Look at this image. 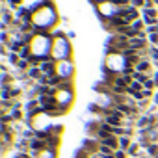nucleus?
I'll return each mask as SVG.
<instances>
[{"label":"nucleus","mask_w":158,"mask_h":158,"mask_svg":"<svg viewBox=\"0 0 158 158\" xmlns=\"http://www.w3.org/2000/svg\"><path fill=\"white\" fill-rule=\"evenodd\" d=\"M132 4H134V8H139V6H143L147 2H145V0H132Z\"/></svg>","instance_id":"obj_23"},{"label":"nucleus","mask_w":158,"mask_h":158,"mask_svg":"<svg viewBox=\"0 0 158 158\" xmlns=\"http://www.w3.org/2000/svg\"><path fill=\"white\" fill-rule=\"evenodd\" d=\"M141 93H143V97L147 99V97H151V95H152V89H143Z\"/></svg>","instance_id":"obj_25"},{"label":"nucleus","mask_w":158,"mask_h":158,"mask_svg":"<svg viewBox=\"0 0 158 158\" xmlns=\"http://www.w3.org/2000/svg\"><path fill=\"white\" fill-rule=\"evenodd\" d=\"M41 71L45 73V76H54V60H48V61H43L41 63Z\"/></svg>","instance_id":"obj_1"},{"label":"nucleus","mask_w":158,"mask_h":158,"mask_svg":"<svg viewBox=\"0 0 158 158\" xmlns=\"http://www.w3.org/2000/svg\"><path fill=\"white\" fill-rule=\"evenodd\" d=\"M11 117L13 119H21V110H13L11 112Z\"/></svg>","instance_id":"obj_24"},{"label":"nucleus","mask_w":158,"mask_h":158,"mask_svg":"<svg viewBox=\"0 0 158 158\" xmlns=\"http://www.w3.org/2000/svg\"><path fill=\"white\" fill-rule=\"evenodd\" d=\"M23 47H24L23 43H19V41H13V43L10 45V50H11L13 54H17V52H21V50H23Z\"/></svg>","instance_id":"obj_11"},{"label":"nucleus","mask_w":158,"mask_h":158,"mask_svg":"<svg viewBox=\"0 0 158 158\" xmlns=\"http://www.w3.org/2000/svg\"><path fill=\"white\" fill-rule=\"evenodd\" d=\"M130 145H132V143H130V139H128L127 136H123V138H119V147H121L123 151H125V149L128 151V147H130Z\"/></svg>","instance_id":"obj_12"},{"label":"nucleus","mask_w":158,"mask_h":158,"mask_svg":"<svg viewBox=\"0 0 158 158\" xmlns=\"http://www.w3.org/2000/svg\"><path fill=\"white\" fill-rule=\"evenodd\" d=\"M149 39H151V41H152V43H158V35H151V37H149Z\"/></svg>","instance_id":"obj_27"},{"label":"nucleus","mask_w":158,"mask_h":158,"mask_svg":"<svg viewBox=\"0 0 158 158\" xmlns=\"http://www.w3.org/2000/svg\"><path fill=\"white\" fill-rule=\"evenodd\" d=\"M149 71V61L147 60H141L138 65H136V73H147Z\"/></svg>","instance_id":"obj_8"},{"label":"nucleus","mask_w":158,"mask_h":158,"mask_svg":"<svg viewBox=\"0 0 158 158\" xmlns=\"http://www.w3.org/2000/svg\"><path fill=\"white\" fill-rule=\"evenodd\" d=\"M147 154H149V156H156V154H158V145H156V143H151V145L147 147Z\"/></svg>","instance_id":"obj_13"},{"label":"nucleus","mask_w":158,"mask_h":158,"mask_svg":"<svg viewBox=\"0 0 158 158\" xmlns=\"http://www.w3.org/2000/svg\"><path fill=\"white\" fill-rule=\"evenodd\" d=\"M134 78H136L139 84H145L149 80V74H145V73H134Z\"/></svg>","instance_id":"obj_9"},{"label":"nucleus","mask_w":158,"mask_h":158,"mask_svg":"<svg viewBox=\"0 0 158 158\" xmlns=\"http://www.w3.org/2000/svg\"><path fill=\"white\" fill-rule=\"evenodd\" d=\"M28 63H30V61H28V60H21V61H19V65H17V67H19V69H26V67H28Z\"/></svg>","instance_id":"obj_22"},{"label":"nucleus","mask_w":158,"mask_h":158,"mask_svg":"<svg viewBox=\"0 0 158 158\" xmlns=\"http://www.w3.org/2000/svg\"><path fill=\"white\" fill-rule=\"evenodd\" d=\"M132 28H134V30H138V32H141L143 23H141V21H134V23H132Z\"/></svg>","instance_id":"obj_19"},{"label":"nucleus","mask_w":158,"mask_h":158,"mask_svg":"<svg viewBox=\"0 0 158 158\" xmlns=\"http://www.w3.org/2000/svg\"><path fill=\"white\" fill-rule=\"evenodd\" d=\"M152 80H154V84H158V73H154V74H152Z\"/></svg>","instance_id":"obj_28"},{"label":"nucleus","mask_w":158,"mask_h":158,"mask_svg":"<svg viewBox=\"0 0 158 158\" xmlns=\"http://www.w3.org/2000/svg\"><path fill=\"white\" fill-rule=\"evenodd\" d=\"M21 4V0H10V6L11 8H15V6H19Z\"/></svg>","instance_id":"obj_26"},{"label":"nucleus","mask_w":158,"mask_h":158,"mask_svg":"<svg viewBox=\"0 0 158 158\" xmlns=\"http://www.w3.org/2000/svg\"><path fill=\"white\" fill-rule=\"evenodd\" d=\"M158 104V93H156V97H154V106Z\"/></svg>","instance_id":"obj_30"},{"label":"nucleus","mask_w":158,"mask_h":158,"mask_svg":"<svg viewBox=\"0 0 158 158\" xmlns=\"http://www.w3.org/2000/svg\"><path fill=\"white\" fill-rule=\"evenodd\" d=\"M141 86H143V84H139L138 80H134V82H132V84L128 86V93H130V95H136V93H141V91H143V89H141Z\"/></svg>","instance_id":"obj_4"},{"label":"nucleus","mask_w":158,"mask_h":158,"mask_svg":"<svg viewBox=\"0 0 158 158\" xmlns=\"http://www.w3.org/2000/svg\"><path fill=\"white\" fill-rule=\"evenodd\" d=\"M30 147H32L34 151H41V149H47V141H43V139H34V141L30 143Z\"/></svg>","instance_id":"obj_7"},{"label":"nucleus","mask_w":158,"mask_h":158,"mask_svg":"<svg viewBox=\"0 0 158 158\" xmlns=\"http://www.w3.org/2000/svg\"><path fill=\"white\" fill-rule=\"evenodd\" d=\"M143 23L149 24V26H156V24H158V21H156V19H151V17H143Z\"/></svg>","instance_id":"obj_17"},{"label":"nucleus","mask_w":158,"mask_h":158,"mask_svg":"<svg viewBox=\"0 0 158 158\" xmlns=\"http://www.w3.org/2000/svg\"><path fill=\"white\" fill-rule=\"evenodd\" d=\"M41 73H43V71H41V67H30L26 74H28L30 78H37V80H39V78H41Z\"/></svg>","instance_id":"obj_5"},{"label":"nucleus","mask_w":158,"mask_h":158,"mask_svg":"<svg viewBox=\"0 0 158 158\" xmlns=\"http://www.w3.org/2000/svg\"><path fill=\"white\" fill-rule=\"evenodd\" d=\"M101 158H115V154H108V156H101Z\"/></svg>","instance_id":"obj_29"},{"label":"nucleus","mask_w":158,"mask_h":158,"mask_svg":"<svg viewBox=\"0 0 158 158\" xmlns=\"http://www.w3.org/2000/svg\"><path fill=\"white\" fill-rule=\"evenodd\" d=\"M154 86H156V84H154V80H151V78H149V80L143 84V88H145V89H152Z\"/></svg>","instance_id":"obj_20"},{"label":"nucleus","mask_w":158,"mask_h":158,"mask_svg":"<svg viewBox=\"0 0 158 158\" xmlns=\"http://www.w3.org/2000/svg\"><path fill=\"white\" fill-rule=\"evenodd\" d=\"M117 110L121 112V114H136V108H132V106H127L125 102H121V104H117Z\"/></svg>","instance_id":"obj_6"},{"label":"nucleus","mask_w":158,"mask_h":158,"mask_svg":"<svg viewBox=\"0 0 158 158\" xmlns=\"http://www.w3.org/2000/svg\"><path fill=\"white\" fill-rule=\"evenodd\" d=\"M156 15H158V11H156L154 8H145V10H143V17H151V19H156Z\"/></svg>","instance_id":"obj_10"},{"label":"nucleus","mask_w":158,"mask_h":158,"mask_svg":"<svg viewBox=\"0 0 158 158\" xmlns=\"http://www.w3.org/2000/svg\"><path fill=\"white\" fill-rule=\"evenodd\" d=\"M114 154H115V158H127V152H125L123 149H119V151H115Z\"/></svg>","instance_id":"obj_21"},{"label":"nucleus","mask_w":158,"mask_h":158,"mask_svg":"<svg viewBox=\"0 0 158 158\" xmlns=\"http://www.w3.org/2000/svg\"><path fill=\"white\" fill-rule=\"evenodd\" d=\"M128 45H130L132 48H136L138 52H141V50L145 48V37H134V39L128 41Z\"/></svg>","instance_id":"obj_2"},{"label":"nucleus","mask_w":158,"mask_h":158,"mask_svg":"<svg viewBox=\"0 0 158 158\" xmlns=\"http://www.w3.org/2000/svg\"><path fill=\"white\" fill-rule=\"evenodd\" d=\"M19 56H21V60H30V50L26 47H23V50L19 52Z\"/></svg>","instance_id":"obj_15"},{"label":"nucleus","mask_w":158,"mask_h":158,"mask_svg":"<svg viewBox=\"0 0 158 158\" xmlns=\"http://www.w3.org/2000/svg\"><path fill=\"white\" fill-rule=\"evenodd\" d=\"M154 4H158V0H154Z\"/></svg>","instance_id":"obj_31"},{"label":"nucleus","mask_w":158,"mask_h":158,"mask_svg":"<svg viewBox=\"0 0 158 158\" xmlns=\"http://www.w3.org/2000/svg\"><path fill=\"white\" fill-rule=\"evenodd\" d=\"M101 143H102V145H106V147H110V149H115V147H119V139H117L115 136H110V138L102 139Z\"/></svg>","instance_id":"obj_3"},{"label":"nucleus","mask_w":158,"mask_h":158,"mask_svg":"<svg viewBox=\"0 0 158 158\" xmlns=\"http://www.w3.org/2000/svg\"><path fill=\"white\" fill-rule=\"evenodd\" d=\"M10 61H11L13 65H19V61H21V56H19V54H13V52H11V54H10Z\"/></svg>","instance_id":"obj_16"},{"label":"nucleus","mask_w":158,"mask_h":158,"mask_svg":"<svg viewBox=\"0 0 158 158\" xmlns=\"http://www.w3.org/2000/svg\"><path fill=\"white\" fill-rule=\"evenodd\" d=\"M138 147H139L138 143H132V145L128 147V151H127V152H128V154H138Z\"/></svg>","instance_id":"obj_18"},{"label":"nucleus","mask_w":158,"mask_h":158,"mask_svg":"<svg viewBox=\"0 0 158 158\" xmlns=\"http://www.w3.org/2000/svg\"><path fill=\"white\" fill-rule=\"evenodd\" d=\"M154 158H158V154H156V156H154Z\"/></svg>","instance_id":"obj_32"},{"label":"nucleus","mask_w":158,"mask_h":158,"mask_svg":"<svg viewBox=\"0 0 158 158\" xmlns=\"http://www.w3.org/2000/svg\"><path fill=\"white\" fill-rule=\"evenodd\" d=\"M61 80H63V78H61V76H56V74H54V76H50V78H48V86L52 88L54 84H60Z\"/></svg>","instance_id":"obj_14"}]
</instances>
